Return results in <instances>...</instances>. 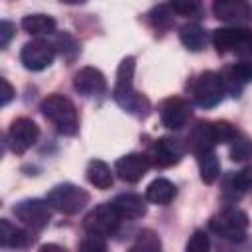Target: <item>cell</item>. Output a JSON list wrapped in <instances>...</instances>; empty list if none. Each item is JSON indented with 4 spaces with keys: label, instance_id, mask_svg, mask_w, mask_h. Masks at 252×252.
<instances>
[{
    "label": "cell",
    "instance_id": "44dd1931",
    "mask_svg": "<svg viewBox=\"0 0 252 252\" xmlns=\"http://www.w3.org/2000/svg\"><path fill=\"white\" fill-rule=\"evenodd\" d=\"M85 173H87L89 183L94 185L96 189H110L112 187V181H114L112 169L102 159H91Z\"/></svg>",
    "mask_w": 252,
    "mask_h": 252
},
{
    "label": "cell",
    "instance_id": "9c48e42d",
    "mask_svg": "<svg viewBox=\"0 0 252 252\" xmlns=\"http://www.w3.org/2000/svg\"><path fill=\"white\" fill-rule=\"evenodd\" d=\"M20 59L28 71H43L55 59V45L45 39H39V37L32 39L22 47Z\"/></svg>",
    "mask_w": 252,
    "mask_h": 252
},
{
    "label": "cell",
    "instance_id": "4dcf8cb0",
    "mask_svg": "<svg viewBox=\"0 0 252 252\" xmlns=\"http://www.w3.org/2000/svg\"><path fill=\"white\" fill-rule=\"evenodd\" d=\"M232 177H234V183H236L240 195L252 191V165H246L244 169H240V171L234 173Z\"/></svg>",
    "mask_w": 252,
    "mask_h": 252
},
{
    "label": "cell",
    "instance_id": "4fadbf2b",
    "mask_svg": "<svg viewBox=\"0 0 252 252\" xmlns=\"http://www.w3.org/2000/svg\"><path fill=\"white\" fill-rule=\"evenodd\" d=\"M252 37V32L248 28H219L213 32V45L217 47L219 53H228L236 51L242 47H248Z\"/></svg>",
    "mask_w": 252,
    "mask_h": 252
},
{
    "label": "cell",
    "instance_id": "30bf717a",
    "mask_svg": "<svg viewBox=\"0 0 252 252\" xmlns=\"http://www.w3.org/2000/svg\"><path fill=\"white\" fill-rule=\"evenodd\" d=\"M183 154H185V146L181 140L173 136H161L152 144L148 158H150V163L158 167H171L181 161Z\"/></svg>",
    "mask_w": 252,
    "mask_h": 252
},
{
    "label": "cell",
    "instance_id": "d590c367",
    "mask_svg": "<svg viewBox=\"0 0 252 252\" xmlns=\"http://www.w3.org/2000/svg\"><path fill=\"white\" fill-rule=\"evenodd\" d=\"M39 252H67V250L63 246H59V244H43L39 248Z\"/></svg>",
    "mask_w": 252,
    "mask_h": 252
},
{
    "label": "cell",
    "instance_id": "e575fe53",
    "mask_svg": "<svg viewBox=\"0 0 252 252\" xmlns=\"http://www.w3.org/2000/svg\"><path fill=\"white\" fill-rule=\"evenodd\" d=\"M0 85H2V98H0V104L6 106V104L14 98V89H12V85H10L6 79H0Z\"/></svg>",
    "mask_w": 252,
    "mask_h": 252
},
{
    "label": "cell",
    "instance_id": "d6a6232c",
    "mask_svg": "<svg viewBox=\"0 0 252 252\" xmlns=\"http://www.w3.org/2000/svg\"><path fill=\"white\" fill-rule=\"evenodd\" d=\"M219 252H252V244L246 240L240 242H222L219 246Z\"/></svg>",
    "mask_w": 252,
    "mask_h": 252
},
{
    "label": "cell",
    "instance_id": "8992f818",
    "mask_svg": "<svg viewBox=\"0 0 252 252\" xmlns=\"http://www.w3.org/2000/svg\"><path fill=\"white\" fill-rule=\"evenodd\" d=\"M120 217L116 213V209L112 207V203H102L98 207H94L83 220V228L87 230V234H96V236H110L114 234V230L120 224Z\"/></svg>",
    "mask_w": 252,
    "mask_h": 252
},
{
    "label": "cell",
    "instance_id": "9a60e30c",
    "mask_svg": "<svg viewBox=\"0 0 252 252\" xmlns=\"http://www.w3.org/2000/svg\"><path fill=\"white\" fill-rule=\"evenodd\" d=\"M217 144H219V138H217L215 122H207V120L195 122V126L191 128V132L187 136V148L195 156H199L205 152H213V148Z\"/></svg>",
    "mask_w": 252,
    "mask_h": 252
},
{
    "label": "cell",
    "instance_id": "4316f807",
    "mask_svg": "<svg viewBox=\"0 0 252 252\" xmlns=\"http://www.w3.org/2000/svg\"><path fill=\"white\" fill-rule=\"evenodd\" d=\"M55 49H59L61 55H65L67 61H71V59L79 53V45H77V41H75L69 33H65V32L57 35V39H55Z\"/></svg>",
    "mask_w": 252,
    "mask_h": 252
},
{
    "label": "cell",
    "instance_id": "484cf974",
    "mask_svg": "<svg viewBox=\"0 0 252 252\" xmlns=\"http://www.w3.org/2000/svg\"><path fill=\"white\" fill-rule=\"evenodd\" d=\"M148 22L152 24L154 30L158 32H165L171 28L173 24V10L169 4H159V6H154L150 12H148Z\"/></svg>",
    "mask_w": 252,
    "mask_h": 252
},
{
    "label": "cell",
    "instance_id": "8fae6325",
    "mask_svg": "<svg viewBox=\"0 0 252 252\" xmlns=\"http://www.w3.org/2000/svg\"><path fill=\"white\" fill-rule=\"evenodd\" d=\"M213 14L234 28H244L252 22V4L244 0H219L213 4Z\"/></svg>",
    "mask_w": 252,
    "mask_h": 252
},
{
    "label": "cell",
    "instance_id": "52a82bcc",
    "mask_svg": "<svg viewBox=\"0 0 252 252\" xmlns=\"http://www.w3.org/2000/svg\"><path fill=\"white\" fill-rule=\"evenodd\" d=\"M12 211L16 219H20L32 230H41L51 220V207L47 205V201L41 199H24L16 203Z\"/></svg>",
    "mask_w": 252,
    "mask_h": 252
},
{
    "label": "cell",
    "instance_id": "1f68e13d",
    "mask_svg": "<svg viewBox=\"0 0 252 252\" xmlns=\"http://www.w3.org/2000/svg\"><path fill=\"white\" fill-rule=\"evenodd\" d=\"M169 6L173 10V14H179V16H197L201 12L199 2H171Z\"/></svg>",
    "mask_w": 252,
    "mask_h": 252
},
{
    "label": "cell",
    "instance_id": "83f0119b",
    "mask_svg": "<svg viewBox=\"0 0 252 252\" xmlns=\"http://www.w3.org/2000/svg\"><path fill=\"white\" fill-rule=\"evenodd\" d=\"M252 154V146L248 144V140L238 132V136L230 142V156L234 161H240V159H246L248 156Z\"/></svg>",
    "mask_w": 252,
    "mask_h": 252
},
{
    "label": "cell",
    "instance_id": "ac0fdd59",
    "mask_svg": "<svg viewBox=\"0 0 252 252\" xmlns=\"http://www.w3.org/2000/svg\"><path fill=\"white\" fill-rule=\"evenodd\" d=\"M110 203L116 209V213H118L120 219L134 220V219H142L146 215V203L136 193H122V195L114 197Z\"/></svg>",
    "mask_w": 252,
    "mask_h": 252
},
{
    "label": "cell",
    "instance_id": "ba28073f",
    "mask_svg": "<svg viewBox=\"0 0 252 252\" xmlns=\"http://www.w3.org/2000/svg\"><path fill=\"white\" fill-rule=\"evenodd\" d=\"M39 138V128L32 118L20 116L16 118L10 128H8V146L14 154H24L28 152Z\"/></svg>",
    "mask_w": 252,
    "mask_h": 252
},
{
    "label": "cell",
    "instance_id": "5bb4252c",
    "mask_svg": "<svg viewBox=\"0 0 252 252\" xmlns=\"http://www.w3.org/2000/svg\"><path fill=\"white\" fill-rule=\"evenodd\" d=\"M150 158L146 154H138V152H132V154H126L122 156L116 165H114V171L116 175L126 181V183H138L150 169Z\"/></svg>",
    "mask_w": 252,
    "mask_h": 252
},
{
    "label": "cell",
    "instance_id": "836d02e7",
    "mask_svg": "<svg viewBox=\"0 0 252 252\" xmlns=\"http://www.w3.org/2000/svg\"><path fill=\"white\" fill-rule=\"evenodd\" d=\"M12 35H14V24H12V22H6V20L0 22V47H2V49L8 47Z\"/></svg>",
    "mask_w": 252,
    "mask_h": 252
},
{
    "label": "cell",
    "instance_id": "d6986e66",
    "mask_svg": "<svg viewBox=\"0 0 252 252\" xmlns=\"http://www.w3.org/2000/svg\"><path fill=\"white\" fill-rule=\"evenodd\" d=\"M32 242H33V236L28 230L12 224L8 219L0 220V244L2 246H6V248H24Z\"/></svg>",
    "mask_w": 252,
    "mask_h": 252
},
{
    "label": "cell",
    "instance_id": "3957f363",
    "mask_svg": "<svg viewBox=\"0 0 252 252\" xmlns=\"http://www.w3.org/2000/svg\"><path fill=\"white\" fill-rule=\"evenodd\" d=\"M209 228L222 238L224 242H240L246 240L248 230V215L236 207H224L217 215L211 217Z\"/></svg>",
    "mask_w": 252,
    "mask_h": 252
},
{
    "label": "cell",
    "instance_id": "5b68a950",
    "mask_svg": "<svg viewBox=\"0 0 252 252\" xmlns=\"http://www.w3.org/2000/svg\"><path fill=\"white\" fill-rule=\"evenodd\" d=\"M89 199H91L89 193L85 189H81L79 185H73V183H59L45 197L47 205L53 211L63 213V215H75V213H79L89 203Z\"/></svg>",
    "mask_w": 252,
    "mask_h": 252
},
{
    "label": "cell",
    "instance_id": "ffe728a7",
    "mask_svg": "<svg viewBox=\"0 0 252 252\" xmlns=\"http://www.w3.org/2000/svg\"><path fill=\"white\" fill-rule=\"evenodd\" d=\"M175 195H177V187L165 177L154 179L146 189V199L154 205H169L175 199Z\"/></svg>",
    "mask_w": 252,
    "mask_h": 252
},
{
    "label": "cell",
    "instance_id": "6da1fadb",
    "mask_svg": "<svg viewBox=\"0 0 252 252\" xmlns=\"http://www.w3.org/2000/svg\"><path fill=\"white\" fill-rule=\"evenodd\" d=\"M134 71H136V59L130 55L124 57L116 69V83L112 89V96L120 108L144 118L150 112V100L140 91L134 89Z\"/></svg>",
    "mask_w": 252,
    "mask_h": 252
},
{
    "label": "cell",
    "instance_id": "603a6c76",
    "mask_svg": "<svg viewBox=\"0 0 252 252\" xmlns=\"http://www.w3.org/2000/svg\"><path fill=\"white\" fill-rule=\"evenodd\" d=\"M181 43L191 51H201L207 43V32L199 24H185L179 28Z\"/></svg>",
    "mask_w": 252,
    "mask_h": 252
},
{
    "label": "cell",
    "instance_id": "cb8c5ba5",
    "mask_svg": "<svg viewBox=\"0 0 252 252\" xmlns=\"http://www.w3.org/2000/svg\"><path fill=\"white\" fill-rule=\"evenodd\" d=\"M197 163H199V173L201 179L205 183H215L220 175V163L215 152H205L197 156Z\"/></svg>",
    "mask_w": 252,
    "mask_h": 252
},
{
    "label": "cell",
    "instance_id": "7c38bea8",
    "mask_svg": "<svg viewBox=\"0 0 252 252\" xmlns=\"http://www.w3.org/2000/svg\"><path fill=\"white\" fill-rule=\"evenodd\" d=\"M191 118V106L179 96L165 98L159 104V120L167 130H181Z\"/></svg>",
    "mask_w": 252,
    "mask_h": 252
},
{
    "label": "cell",
    "instance_id": "277c9868",
    "mask_svg": "<svg viewBox=\"0 0 252 252\" xmlns=\"http://www.w3.org/2000/svg\"><path fill=\"white\" fill-rule=\"evenodd\" d=\"M189 93H191V98H193L199 106H203V108H213V106H217V104L222 100L226 89H224V81H222L220 73L203 71V73H199V75L191 81Z\"/></svg>",
    "mask_w": 252,
    "mask_h": 252
},
{
    "label": "cell",
    "instance_id": "f546056e",
    "mask_svg": "<svg viewBox=\"0 0 252 252\" xmlns=\"http://www.w3.org/2000/svg\"><path fill=\"white\" fill-rule=\"evenodd\" d=\"M79 252H106V240H104V236L87 234V236L81 240Z\"/></svg>",
    "mask_w": 252,
    "mask_h": 252
},
{
    "label": "cell",
    "instance_id": "2e32d148",
    "mask_svg": "<svg viewBox=\"0 0 252 252\" xmlns=\"http://www.w3.org/2000/svg\"><path fill=\"white\" fill-rule=\"evenodd\" d=\"M73 89L83 96H94L106 91V77L96 67H81L73 75Z\"/></svg>",
    "mask_w": 252,
    "mask_h": 252
},
{
    "label": "cell",
    "instance_id": "f1b7e54d",
    "mask_svg": "<svg viewBox=\"0 0 252 252\" xmlns=\"http://www.w3.org/2000/svg\"><path fill=\"white\" fill-rule=\"evenodd\" d=\"M211 244H209V236L205 230H195L187 244H185V252H209Z\"/></svg>",
    "mask_w": 252,
    "mask_h": 252
},
{
    "label": "cell",
    "instance_id": "7a4b0ae2",
    "mask_svg": "<svg viewBox=\"0 0 252 252\" xmlns=\"http://www.w3.org/2000/svg\"><path fill=\"white\" fill-rule=\"evenodd\" d=\"M41 114L55 126V130L63 136H75L79 132V114L75 104L63 94H49L39 104Z\"/></svg>",
    "mask_w": 252,
    "mask_h": 252
},
{
    "label": "cell",
    "instance_id": "7402d4cb",
    "mask_svg": "<svg viewBox=\"0 0 252 252\" xmlns=\"http://www.w3.org/2000/svg\"><path fill=\"white\" fill-rule=\"evenodd\" d=\"M22 28L24 32L32 33V35H51L57 28L55 20L51 16L45 14H30L22 20Z\"/></svg>",
    "mask_w": 252,
    "mask_h": 252
},
{
    "label": "cell",
    "instance_id": "e0dca14e",
    "mask_svg": "<svg viewBox=\"0 0 252 252\" xmlns=\"http://www.w3.org/2000/svg\"><path fill=\"white\" fill-rule=\"evenodd\" d=\"M220 77L224 81V89L234 96H238L242 87L252 81V59H240L238 63L226 67L220 73Z\"/></svg>",
    "mask_w": 252,
    "mask_h": 252
},
{
    "label": "cell",
    "instance_id": "8d00e7d4",
    "mask_svg": "<svg viewBox=\"0 0 252 252\" xmlns=\"http://www.w3.org/2000/svg\"><path fill=\"white\" fill-rule=\"evenodd\" d=\"M248 49H250V53H252V37H250V43H248Z\"/></svg>",
    "mask_w": 252,
    "mask_h": 252
},
{
    "label": "cell",
    "instance_id": "d4e9b609",
    "mask_svg": "<svg viewBox=\"0 0 252 252\" xmlns=\"http://www.w3.org/2000/svg\"><path fill=\"white\" fill-rule=\"evenodd\" d=\"M130 252H161V240L158 232H154L152 228L140 230L130 246Z\"/></svg>",
    "mask_w": 252,
    "mask_h": 252
}]
</instances>
